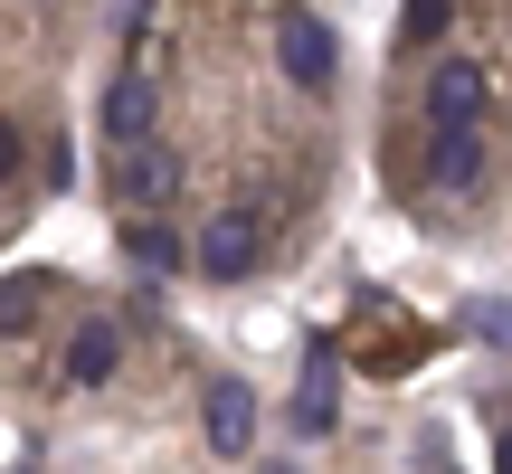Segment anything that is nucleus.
Here are the masks:
<instances>
[{
    "label": "nucleus",
    "instance_id": "obj_1",
    "mask_svg": "<svg viewBox=\"0 0 512 474\" xmlns=\"http://www.w3.org/2000/svg\"><path fill=\"white\" fill-rule=\"evenodd\" d=\"M275 67H285L294 86L323 95V86H332V67H342V48H332V29H323L313 10H285V19H275Z\"/></svg>",
    "mask_w": 512,
    "mask_h": 474
},
{
    "label": "nucleus",
    "instance_id": "obj_2",
    "mask_svg": "<svg viewBox=\"0 0 512 474\" xmlns=\"http://www.w3.org/2000/svg\"><path fill=\"white\" fill-rule=\"evenodd\" d=\"M465 124H484V67L475 57H446L427 76V133H465Z\"/></svg>",
    "mask_w": 512,
    "mask_h": 474
},
{
    "label": "nucleus",
    "instance_id": "obj_3",
    "mask_svg": "<svg viewBox=\"0 0 512 474\" xmlns=\"http://www.w3.org/2000/svg\"><path fill=\"white\" fill-rule=\"evenodd\" d=\"M105 181H114V200H124V209H152V200H171L181 162H171V152L143 133V143H114V171H105Z\"/></svg>",
    "mask_w": 512,
    "mask_h": 474
},
{
    "label": "nucleus",
    "instance_id": "obj_4",
    "mask_svg": "<svg viewBox=\"0 0 512 474\" xmlns=\"http://www.w3.org/2000/svg\"><path fill=\"white\" fill-rule=\"evenodd\" d=\"M200 418H209V446H219V456H247V446H256V399H247V380H209Z\"/></svg>",
    "mask_w": 512,
    "mask_h": 474
},
{
    "label": "nucleus",
    "instance_id": "obj_5",
    "mask_svg": "<svg viewBox=\"0 0 512 474\" xmlns=\"http://www.w3.org/2000/svg\"><path fill=\"white\" fill-rule=\"evenodd\" d=\"M247 266H256V219L247 209H219V219L200 228V275L228 285V275H247Z\"/></svg>",
    "mask_w": 512,
    "mask_h": 474
},
{
    "label": "nucleus",
    "instance_id": "obj_6",
    "mask_svg": "<svg viewBox=\"0 0 512 474\" xmlns=\"http://www.w3.org/2000/svg\"><path fill=\"white\" fill-rule=\"evenodd\" d=\"M332 418H342V361L313 351V361H304V389H294V427H304V437H332Z\"/></svg>",
    "mask_w": 512,
    "mask_h": 474
},
{
    "label": "nucleus",
    "instance_id": "obj_7",
    "mask_svg": "<svg viewBox=\"0 0 512 474\" xmlns=\"http://www.w3.org/2000/svg\"><path fill=\"white\" fill-rule=\"evenodd\" d=\"M114 351H124V332H114V323H76V332H67V380H76V389H105L114 370H124Z\"/></svg>",
    "mask_w": 512,
    "mask_h": 474
},
{
    "label": "nucleus",
    "instance_id": "obj_8",
    "mask_svg": "<svg viewBox=\"0 0 512 474\" xmlns=\"http://www.w3.org/2000/svg\"><path fill=\"white\" fill-rule=\"evenodd\" d=\"M427 181H437V190H475V181H484L475 124H465V133H427Z\"/></svg>",
    "mask_w": 512,
    "mask_h": 474
},
{
    "label": "nucleus",
    "instance_id": "obj_9",
    "mask_svg": "<svg viewBox=\"0 0 512 474\" xmlns=\"http://www.w3.org/2000/svg\"><path fill=\"white\" fill-rule=\"evenodd\" d=\"M152 133V86L143 76H114L105 86V143H143Z\"/></svg>",
    "mask_w": 512,
    "mask_h": 474
},
{
    "label": "nucleus",
    "instance_id": "obj_10",
    "mask_svg": "<svg viewBox=\"0 0 512 474\" xmlns=\"http://www.w3.org/2000/svg\"><path fill=\"white\" fill-rule=\"evenodd\" d=\"M124 256L143 275H171V266H181V237H171L162 219H124Z\"/></svg>",
    "mask_w": 512,
    "mask_h": 474
},
{
    "label": "nucleus",
    "instance_id": "obj_11",
    "mask_svg": "<svg viewBox=\"0 0 512 474\" xmlns=\"http://www.w3.org/2000/svg\"><path fill=\"white\" fill-rule=\"evenodd\" d=\"M446 19H456V0H408V10H399V38H408V48H437Z\"/></svg>",
    "mask_w": 512,
    "mask_h": 474
},
{
    "label": "nucleus",
    "instance_id": "obj_12",
    "mask_svg": "<svg viewBox=\"0 0 512 474\" xmlns=\"http://www.w3.org/2000/svg\"><path fill=\"white\" fill-rule=\"evenodd\" d=\"M465 332H475V342H494V351H512V304H503V294L465 304Z\"/></svg>",
    "mask_w": 512,
    "mask_h": 474
},
{
    "label": "nucleus",
    "instance_id": "obj_13",
    "mask_svg": "<svg viewBox=\"0 0 512 474\" xmlns=\"http://www.w3.org/2000/svg\"><path fill=\"white\" fill-rule=\"evenodd\" d=\"M38 294H48V275H10V285H0V332H19L38 313Z\"/></svg>",
    "mask_w": 512,
    "mask_h": 474
},
{
    "label": "nucleus",
    "instance_id": "obj_14",
    "mask_svg": "<svg viewBox=\"0 0 512 474\" xmlns=\"http://www.w3.org/2000/svg\"><path fill=\"white\" fill-rule=\"evenodd\" d=\"M10 171H19V133L0 124V181H10Z\"/></svg>",
    "mask_w": 512,
    "mask_h": 474
},
{
    "label": "nucleus",
    "instance_id": "obj_15",
    "mask_svg": "<svg viewBox=\"0 0 512 474\" xmlns=\"http://www.w3.org/2000/svg\"><path fill=\"white\" fill-rule=\"evenodd\" d=\"M494 456H503V474H512V427H503V437H494Z\"/></svg>",
    "mask_w": 512,
    "mask_h": 474
},
{
    "label": "nucleus",
    "instance_id": "obj_16",
    "mask_svg": "<svg viewBox=\"0 0 512 474\" xmlns=\"http://www.w3.org/2000/svg\"><path fill=\"white\" fill-rule=\"evenodd\" d=\"M266 474H294V465H266Z\"/></svg>",
    "mask_w": 512,
    "mask_h": 474
}]
</instances>
